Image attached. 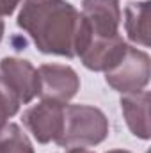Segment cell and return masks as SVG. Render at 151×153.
<instances>
[{
	"instance_id": "obj_1",
	"label": "cell",
	"mask_w": 151,
	"mask_h": 153,
	"mask_svg": "<svg viewBox=\"0 0 151 153\" xmlns=\"http://www.w3.org/2000/svg\"><path fill=\"white\" fill-rule=\"evenodd\" d=\"M80 13L64 0H27L18 25L32 38L43 53L75 55V38Z\"/></svg>"
},
{
	"instance_id": "obj_2",
	"label": "cell",
	"mask_w": 151,
	"mask_h": 153,
	"mask_svg": "<svg viewBox=\"0 0 151 153\" xmlns=\"http://www.w3.org/2000/svg\"><path fill=\"white\" fill-rule=\"evenodd\" d=\"M109 134V121L105 114L91 105L64 107V123L55 143L62 148H87L100 144Z\"/></svg>"
},
{
	"instance_id": "obj_3",
	"label": "cell",
	"mask_w": 151,
	"mask_h": 153,
	"mask_svg": "<svg viewBox=\"0 0 151 153\" xmlns=\"http://www.w3.org/2000/svg\"><path fill=\"white\" fill-rule=\"evenodd\" d=\"M119 22L121 9L117 0H84L75 46L85 39H109L119 36Z\"/></svg>"
},
{
	"instance_id": "obj_4",
	"label": "cell",
	"mask_w": 151,
	"mask_h": 153,
	"mask_svg": "<svg viewBox=\"0 0 151 153\" xmlns=\"http://www.w3.org/2000/svg\"><path fill=\"white\" fill-rule=\"evenodd\" d=\"M107 84L119 93L142 91L150 80V57L146 52L128 46L123 59L107 71Z\"/></svg>"
},
{
	"instance_id": "obj_5",
	"label": "cell",
	"mask_w": 151,
	"mask_h": 153,
	"mask_svg": "<svg viewBox=\"0 0 151 153\" xmlns=\"http://www.w3.org/2000/svg\"><path fill=\"white\" fill-rule=\"evenodd\" d=\"M64 123V103L53 100H43L23 112V125L34 135L38 143H50L61 135Z\"/></svg>"
},
{
	"instance_id": "obj_6",
	"label": "cell",
	"mask_w": 151,
	"mask_h": 153,
	"mask_svg": "<svg viewBox=\"0 0 151 153\" xmlns=\"http://www.w3.org/2000/svg\"><path fill=\"white\" fill-rule=\"evenodd\" d=\"M39 96L43 100H53L66 103L76 94L80 82L70 66L62 64H43L38 70Z\"/></svg>"
},
{
	"instance_id": "obj_7",
	"label": "cell",
	"mask_w": 151,
	"mask_h": 153,
	"mask_svg": "<svg viewBox=\"0 0 151 153\" xmlns=\"http://www.w3.org/2000/svg\"><path fill=\"white\" fill-rule=\"evenodd\" d=\"M0 76L14 91L20 103H29L39 93L38 70L27 61L5 57L0 62Z\"/></svg>"
},
{
	"instance_id": "obj_8",
	"label": "cell",
	"mask_w": 151,
	"mask_h": 153,
	"mask_svg": "<svg viewBox=\"0 0 151 153\" xmlns=\"http://www.w3.org/2000/svg\"><path fill=\"white\" fill-rule=\"evenodd\" d=\"M121 109L130 130L137 137L148 139L150 137V93L137 91L126 94L121 100Z\"/></svg>"
},
{
	"instance_id": "obj_9",
	"label": "cell",
	"mask_w": 151,
	"mask_h": 153,
	"mask_svg": "<svg viewBox=\"0 0 151 153\" xmlns=\"http://www.w3.org/2000/svg\"><path fill=\"white\" fill-rule=\"evenodd\" d=\"M124 27L133 43L150 46V2L128 4L124 11Z\"/></svg>"
},
{
	"instance_id": "obj_10",
	"label": "cell",
	"mask_w": 151,
	"mask_h": 153,
	"mask_svg": "<svg viewBox=\"0 0 151 153\" xmlns=\"http://www.w3.org/2000/svg\"><path fill=\"white\" fill-rule=\"evenodd\" d=\"M0 153H34V150L18 125L0 123Z\"/></svg>"
},
{
	"instance_id": "obj_11",
	"label": "cell",
	"mask_w": 151,
	"mask_h": 153,
	"mask_svg": "<svg viewBox=\"0 0 151 153\" xmlns=\"http://www.w3.org/2000/svg\"><path fill=\"white\" fill-rule=\"evenodd\" d=\"M18 107H20L18 96L0 76V123H5V119L13 117L18 112Z\"/></svg>"
},
{
	"instance_id": "obj_12",
	"label": "cell",
	"mask_w": 151,
	"mask_h": 153,
	"mask_svg": "<svg viewBox=\"0 0 151 153\" xmlns=\"http://www.w3.org/2000/svg\"><path fill=\"white\" fill-rule=\"evenodd\" d=\"M20 4V0H0V16L2 14H11L16 5Z\"/></svg>"
},
{
	"instance_id": "obj_13",
	"label": "cell",
	"mask_w": 151,
	"mask_h": 153,
	"mask_svg": "<svg viewBox=\"0 0 151 153\" xmlns=\"http://www.w3.org/2000/svg\"><path fill=\"white\" fill-rule=\"evenodd\" d=\"M68 153H93V152H87V150H84V148H73V150H70Z\"/></svg>"
},
{
	"instance_id": "obj_14",
	"label": "cell",
	"mask_w": 151,
	"mask_h": 153,
	"mask_svg": "<svg viewBox=\"0 0 151 153\" xmlns=\"http://www.w3.org/2000/svg\"><path fill=\"white\" fill-rule=\"evenodd\" d=\"M2 34H4V22H2V18H0V39H2Z\"/></svg>"
},
{
	"instance_id": "obj_15",
	"label": "cell",
	"mask_w": 151,
	"mask_h": 153,
	"mask_svg": "<svg viewBox=\"0 0 151 153\" xmlns=\"http://www.w3.org/2000/svg\"><path fill=\"white\" fill-rule=\"evenodd\" d=\"M109 153H130V152H123V150H112V152H109Z\"/></svg>"
}]
</instances>
